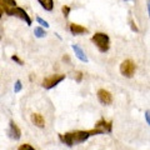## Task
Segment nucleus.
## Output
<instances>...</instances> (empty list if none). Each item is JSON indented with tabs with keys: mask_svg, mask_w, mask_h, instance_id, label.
Segmentation results:
<instances>
[{
	"mask_svg": "<svg viewBox=\"0 0 150 150\" xmlns=\"http://www.w3.org/2000/svg\"><path fill=\"white\" fill-rule=\"evenodd\" d=\"M100 134H103V133L99 129L94 128L91 130H76V131H73V133L59 134V139L63 144H65L69 148H71L74 145L84 143L90 137H93V135H100Z\"/></svg>",
	"mask_w": 150,
	"mask_h": 150,
	"instance_id": "f257e3e1",
	"label": "nucleus"
},
{
	"mask_svg": "<svg viewBox=\"0 0 150 150\" xmlns=\"http://www.w3.org/2000/svg\"><path fill=\"white\" fill-rule=\"evenodd\" d=\"M91 43L96 46L100 53H106L110 49V38L105 33H95L91 36Z\"/></svg>",
	"mask_w": 150,
	"mask_h": 150,
	"instance_id": "f03ea898",
	"label": "nucleus"
},
{
	"mask_svg": "<svg viewBox=\"0 0 150 150\" xmlns=\"http://www.w3.org/2000/svg\"><path fill=\"white\" fill-rule=\"evenodd\" d=\"M6 15H9V16H15V18H18V19H20V20H23V21L26 23L28 26H30V25L33 24V20H31L30 15L25 11V9H23V8H20V6H15V8L10 9V10L6 13Z\"/></svg>",
	"mask_w": 150,
	"mask_h": 150,
	"instance_id": "7ed1b4c3",
	"label": "nucleus"
},
{
	"mask_svg": "<svg viewBox=\"0 0 150 150\" xmlns=\"http://www.w3.org/2000/svg\"><path fill=\"white\" fill-rule=\"evenodd\" d=\"M63 80H65L64 74H54V75H50V76L45 78L43 83H41V86L46 89V90H50V89L55 88L56 85H59Z\"/></svg>",
	"mask_w": 150,
	"mask_h": 150,
	"instance_id": "20e7f679",
	"label": "nucleus"
},
{
	"mask_svg": "<svg viewBox=\"0 0 150 150\" xmlns=\"http://www.w3.org/2000/svg\"><path fill=\"white\" fill-rule=\"evenodd\" d=\"M119 70H120V74L123 75V76L130 79V78L134 76L135 70H137V65H135V63L133 62V60L126 59V60H124V62L120 64Z\"/></svg>",
	"mask_w": 150,
	"mask_h": 150,
	"instance_id": "39448f33",
	"label": "nucleus"
},
{
	"mask_svg": "<svg viewBox=\"0 0 150 150\" xmlns=\"http://www.w3.org/2000/svg\"><path fill=\"white\" fill-rule=\"evenodd\" d=\"M98 100H99L103 105H110L112 103V95L110 91L105 90V89H99L98 90Z\"/></svg>",
	"mask_w": 150,
	"mask_h": 150,
	"instance_id": "423d86ee",
	"label": "nucleus"
},
{
	"mask_svg": "<svg viewBox=\"0 0 150 150\" xmlns=\"http://www.w3.org/2000/svg\"><path fill=\"white\" fill-rule=\"evenodd\" d=\"M8 135L14 140H19L21 138V130L19 129V126L14 123L13 120H10L9 123V130H8Z\"/></svg>",
	"mask_w": 150,
	"mask_h": 150,
	"instance_id": "0eeeda50",
	"label": "nucleus"
},
{
	"mask_svg": "<svg viewBox=\"0 0 150 150\" xmlns=\"http://www.w3.org/2000/svg\"><path fill=\"white\" fill-rule=\"evenodd\" d=\"M95 128L99 129L103 134H105V133L109 134V133H111V130H112V123H111V121L105 120V119H100L95 124Z\"/></svg>",
	"mask_w": 150,
	"mask_h": 150,
	"instance_id": "6e6552de",
	"label": "nucleus"
},
{
	"mask_svg": "<svg viewBox=\"0 0 150 150\" xmlns=\"http://www.w3.org/2000/svg\"><path fill=\"white\" fill-rule=\"evenodd\" d=\"M30 119H31V123L34 124L35 126H38V128L43 129L44 126H45V119H44V116L41 115V114H39V112H34V114H31Z\"/></svg>",
	"mask_w": 150,
	"mask_h": 150,
	"instance_id": "1a4fd4ad",
	"label": "nucleus"
},
{
	"mask_svg": "<svg viewBox=\"0 0 150 150\" xmlns=\"http://www.w3.org/2000/svg\"><path fill=\"white\" fill-rule=\"evenodd\" d=\"M69 30L73 35H83V34H85V33H88V29L85 26L75 24V23H71V24L69 25Z\"/></svg>",
	"mask_w": 150,
	"mask_h": 150,
	"instance_id": "9d476101",
	"label": "nucleus"
},
{
	"mask_svg": "<svg viewBox=\"0 0 150 150\" xmlns=\"http://www.w3.org/2000/svg\"><path fill=\"white\" fill-rule=\"evenodd\" d=\"M71 49H73V51L75 53V56L80 60V62H83V63H88L89 60H88V56L85 55V53L83 51V49L80 48L79 45H76V44H73L71 45Z\"/></svg>",
	"mask_w": 150,
	"mask_h": 150,
	"instance_id": "9b49d317",
	"label": "nucleus"
},
{
	"mask_svg": "<svg viewBox=\"0 0 150 150\" xmlns=\"http://www.w3.org/2000/svg\"><path fill=\"white\" fill-rule=\"evenodd\" d=\"M0 5L3 6L4 11L6 14L10 9L18 6V4H16V0H0Z\"/></svg>",
	"mask_w": 150,
	"mask_h": 150,
	"instance_id": "f8f14e48",
	"label": "nucleus"
},
{
	"mask_svg": "<svg viewBox=\"0 0 150 150\" xmlns=\"http://www.w3.org/2000/svg\"><path fill=\"white\" fill-rule=\"evenodd\" d=\"M40 6L45 11H53L54 10V0H38Z\"/></svg>",
	"mask_w": 150,
	"mask_h": 150,
	"instance_id": "ddd939ff",
	"label": "nucleus"
},
{
	"mask_svg": "<svg viewBox=\"0 0 150 150\" xmlns=\"http://www.w3.org/2000/svg\"><path fill=\"white\" fill-rule=\"evenodd\" d=\"M34 35L36 38H39V39H41V38H44L46 35V33L45 30L43 29V26H36L35 29H34Z\"/></svg>",
	"mask_w": 150,
	"mask_h": 150,
	"instance_id": "4468645a",
	"label": "nucleus"
},
{
	"mask_svg": "<svg viewBox=\"0 0 150 150\" xmlns=\"http://www.w3.org/2000/svg\"><path fill=\"white\" fill-rule=\"evenodd\" d=\"M36 21H38V24H39L40 26L45 28V29H48V28L50 26V25H49V23L46 21V20H44L43 18H40V16H36Z\"/></svg>",
	"mask_w": 150,
	"mask_h": 150,
	"instance_id": "2eb2a0df",
	"label": "nucleus"
},
{
	"mask_svg": "<svg viewBox=\"0 0 150 150\" xmlns=\"http://www.w3.org/2000/svg\"><path fill=\"white\" fill-rule=\"evenodd\" d=\"M23 89V84L20 80H16L15 84H14V93H20Z\"/></svg>",
	"mask_w": 150,
	"mask_h": 150,
	"instance_id": "dca6fc26",
	"label": "nucleus"
},
{
	"mask_svg": "<svg viewBox=\"0 0 150 150\" xmlns=\"http://www.w3.org/2000/svg\"><path fill=\"white\" fill-rule=\"evenodd\" d=\"M70 11H71V8H70L69 5H64V6L62 8V13H63L64 18H68L69 14H70Z\"/></svg>",
	"mask_w": 150,
	"mask_h": 150,
	"instance_id": "f3484780",
	"label": "nucleus"
},
{
	"mask_svg": "<svg viewBox=\"0 0 150 150\" xmlns=\"http://www.w3.org/2000/svg\"><path fill=\"white\" fill-rule=\"evenodd\" d=\"M18 150H35V148H33L30 144H21L18 148Z\"/></svg>",
	"mask_w": 150,
	"mask_h": 150,
	"instance_id": "a211bd4d",
	"label": "nucleus"
},
{
	"mask_svg": "<svg viewBox=\"0 0 150 150\" xmlns=\"http://www.w3.org/2000/svg\"><path fill=\"white\" fill-rule=\"evenodd\" d=\"M11 60H13V62H15L16 64H19L20 67H23V65H24V62H23V60L19 58L18 55H11Z\"/></svg>",
	"mask_w": 150,
	"mask_h": 150,
	"instance_id": "6ab92c4d",
	"label": "nucleus"
},
{
	"mask_svg": "<svg viewBox=\"0 0 150 150\" xmlns=\"http://www.w3.org/2000/svg\"><path fill=\"white\" fill-rule=\"evenodd\" d=\"M130 26H131V30H133V31H139V29H138V26H137V24H135V23H134V20H133V19H130Z\"/></svg>",
	"mask_w": 150,
	"mask_h": 150,
	"instance_id": "aec40b11",
	"label": "nucleus"
},
{
	"mask_svg": "<svg viewBox=\"0 0 150 150\" xmlns=\"http://www.w3.org/2000/svg\"><path fill=\"white\" fill-rule=\"evenodd\" d=\"M145 120H146L148 125L150 126V109H149V110H146V111H145Z\"/></svg>",
	"mask_w": 150,
	"mask_h": 150,
	"instance_id": "412c9836",
	"label": "nucleus"
},
{
	"mask_svg": "<svg viewBox=\"0 0 150 150\" xmlns=\"http://www.w3.org/2000/svg\"><path fill=\"white\" fill-rule=\"evenodd\" d=\"M81 79H83V73H81V71H78V73H76V81L80 83Z\"/></svg>",
	"mask_w": 150,
	"mask_h": 150,
	"instance_id": "4be33fe9",
	"label": "nucleus"
},
{
	"mask_svg": "<svg viewBox=\"0 0 150 150\" xmlns=\"http://www.w3.org/2000/svg\"><path fill=\"white\" fill-rule=\"evenodd\" d=\"M146 9H148V14L150 18V0H148V3H146Z\"/></svg>",
	"mask_w": 150,
	"mask_h": 150,
	"instance_id": "5701e85b",
	"label": "nucleus"
},
{
	"mask_svg": "<svg viewBox=\"0 0 150 150\" xmlns=\"http://www.w3.org/2000/svg\"><path fill=\"white\" fill-rule=\"evenodd\" d=\"M4 14H5V11H4V9H3V6H1V5H0V19H1V18H3V15H4Z\"/></svg>",
	"mask_w": 150,
	"mask_h": 150,
	"instance_id": "b1692460",
	"label": "nucleus"
},
{
	"mask_svg": "<svg viewBox=\"0 0 150 150\" xmlns=\"http://www.w3.org/2000/svg\"><path fill=\"white\" fill-rule=\"evenodd\" d=\"M124 1H130V0H124Z\"/></svg>",
	"mask_w": 150,
	"mask_h": 150,
	"instance_id": "393cba45",
	"label": "nucleus"
}]
</instances>
